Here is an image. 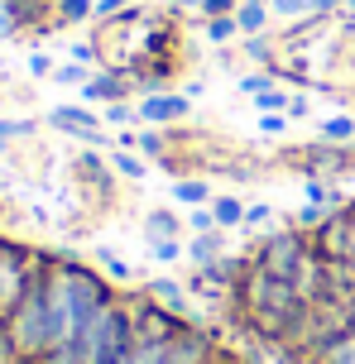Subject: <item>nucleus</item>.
Listing matches in <instances>:
<instances>
[{"instance_id":"27","label":"nucleus","mask_w":355,"mask_h":364,"mask_svg":"<svg viewBox=\"0 0 355 364\" xmlns=\"http://www.w3.org/2000/svg\"><path fill=\"white\" fill-rule=\"evenodd\" d=\"M269 10L279 19H298V15H312V0H269Z\"/></svg>"},{"instance_id":"5","label":"nucleus","mask_w":355,"mask_h":364,"mask_svg":"<svg viewBox=\"0 0 355 364\" xmlns=\"http://www.w3.org/2000/svg\"><path fill=\"white\" fill-rule=\"evenodd\" d=\"M288 283H293V292H298L302 302H332V292H327V255L302 250V259L288 273Z\"/></svg>"},{"instance_id":"2","label":"nucleus","mask_w":355,"mask_h":364,"mask_svg":"<svg viewBox=\"0 0 355 364\" xmlns=\"http://www.w3.org/2000/svg\"><path fill=\"white\" fill-rule=\"evenodd\" d=\"M77 346H82L87 364H130V350H134L130 307L111 302L106 311H96L92 321L77 331Z\"/></svg>"},{"instance_id":"41","label":"nucleus","mask_w":355,"mask_h":364,"mask_svg":"<svg viewBox=\"0 0 355 364\" xmlns=\"http://www.w3.org/2000/svg\"><path fill=\"white\" fill-rule=\"evenodd\" d=\"M337 5H346V0H312V15H332V10H337Z\"/></svg>"},{"instance_id":"45","label":"nucleus","mask_w":355,"mask_h":364,"mask_svg":"<svg viewBox=\"0 0 355 364\" xmlns=\"http://www.w3.org/2000/svg\"><path fill=\"white\" fill-rule=\"evenodd\" d=\"M250 5H269V0H250Z\"/></svg>"},{"instance_id":"23","label":"nucleus","mask_w":355,"mask_h":364,"mask_svg":"<svg viewBox=\"0 0 355 364\" xmlns=\"http://www.w3.org/2000/svg\"><path fill=\"white\" fill-rule=\"evenodd\" d=\"M149 255L159 259V264H173V259H183V240L178 235H159V240H149Z\"/></svg>"},{"instance_id":"26","label":"nucleus","mask_w":355,"mask_h":364,"mask_svg":"<svg viewBox=\"0 0 355 364\" xmlns=\"http://www.w3.org/2000/svg\"><path fill=\"white\" fill-rule=\"evenodd\" d=\"M187 225H192V235L221 230V225H216V216H211V201H206V206H192V211H187Z\"/></svg>"},{"instance_id":"42","label":"nucleus","mask_w":355,"mask_h":364,"mask_svg":"<svg viewBox=\"0 0 355 364\" xmlns=\"http://www.w3.org/2000/svg\"><path fill=\"white\" fill-rule=\"evenodd\" d=\"M29 125H15V120H0V139H15V134H24Z\"/></svg>"},{"instance_id":"31","label":"nucleus","mask_w":355,"mask_h":364,"mask_svg":"<svg viewBox=\"0 0 355 364\" xmlns=\"http://www.w3.org/2000/svg\"><path fill=\"white\" fill-rule=\"evenodd\" d=\"M134 149H139V154H149V159H159V154H164V149H169V139H164V134H139V139H134Z\"/></svg>"},{"instance_id":"29","label":"nucleus","mask_w":355,"mask_h":364,"mask_svg":"<svg viewBox=\"0 0 355 364\" xmlns=\"http://www.w3.org/2000/svg\"><path fill=\"white\" fill-rule=\"evenodd\" d=\"M115 173L130 178V182H139V178H144V164H139L134 154H120V149H115Z\"/></svg>"},{"instance_id":"13","label":"nucleus","mask_w":355,"mask_h":364,"mask_svg":"<svg viewBox=\"0 0 355 364\" xmlns=\"http://www.w3.org/2000/svg\"><path fill=\"white\" fill-rule=\"evenodd\" d=\"M82 96H87V101H106V106H111V101H120V96H125V77H120V73H96V77H87V82H82Z\"/></svg>"},{"instance_id":"15","label":"nucleus","mask_w":355,"mask_h":364,"mask_svg":"<svg viewBox=\"0 0 355 364\" xmlns=\"http://www.w3.org/2000/svg\"><path fill=\"white\" fill-rule=\"evenodd\" d=\"M317 364H355V331H341L317 350Z\"/></svg>"},{"instance_id":"4","label":"nucleus","mask_w":355,"mask_h":364,"mask_svg":"<svg viewBox=\"0 0 355 364\" xmlns=\"http://www.w3.org/2000/svg\"><path fill=\"white\" fill-rule=\"evenodd\" d=\"M302 250H307V240H302L298 225H288V230H274V235L260 245V255H255V264H264L269 273H279V278H288L293 273V264L302 259Z\"/></svg>"},{"instance_id":"12","label":"nucleus","mask_w":355,"mask_h":364,"mask_svg":"<svg viewBox=\"0 0 355 364\" xmlns=\"http://www.w3.org/2000/svg\"><path fill=\"white\" fill-rule=\"evenodd\" d=\"M307 173H327V168H346L351 164V154L341 144H332V139H317V144H307Z\"/></svg>"},{"instance_id":"16","label":"nucleus","mask_w":355,"mask_h":364,"mask_svg":"<svg viewBox=\"0 0 355 364\" xmlns=\"http://www.w3.org/2000/svg\"><path fill=\"white\" fill-rule=\"evenodd\" d=\"M187 255H192V264H197V269H206V264H216V259H221V230H206V235H192V245H187Z\"/></svg>"},{"instance_id":"37","label":"nucleus","mask_w":355,"mask_h":364,"mask_svg":"<svg viewBox=\"0 0 355 364\" xmlns=\"http://www.w3.org/2000/svg\"><path fill=\"white\" fill-rule=\"evenodd\" d=\"M202 15H235V0H202Z\"/></svg>"},{"instance_id":"18","label":"nucleus","mask_w":355,"mask_h":364,"mask_svg":"<svg viewBox=\"0 0 355 364\" xmlns=\"http://www.w3.org/2000/svg\"><path fill=\"white\" fill-rule=\"evenodd\" d=\"M173 197L183 201V206H206V201H211V187H206L202 178H178L173 182Z\"/></svg>"},{"instance_id":"6","label":"nucleus","mask_w":355,"mask_h":364,"mask_svg":"<svg viewBox=\"0 0 355 364\" xmlns=\"http://www.w3.org/2000/svg\"><path fill=\"white\" fill-rule=\"evenodd\" d=\"M164 364H211V336L202 326H183L169 341V360Z\"/></svg>"},{"instance_id":"1","label":"nucleus","mask_w":355,"mask_h":364,"mask_svg":"<svg viewBox=\"0 0 355 364\" xmlns=\"http://www.w3.org/2000/svg\"><path fill=\"white\" fill-rule=\"evenodd\" d=\"M235 302H240L245 321L260 331V336H269V341H293L307 326V302L293 292V283L279 278V273H269L255 259L235 278Z\"/></svg>"},{"instance_id":"35","label":"nucleus","mask_w":355,"mask_h":364,"mask_svg":"<svg viewBox=\"0 0 355 364\" xmlns=\"http://www.w3.org/2000/svg\"><path fill=\"white\" fill-rule=\"evenodd\" d=\"M269 220H274V206H245V225H269Z\"/></svg>"},{"instance_id":"30","label":"nucleus","mask_w":355,"mask_h":364,"mask_svg":"<svg viewBox=\"0 0 355 364\" xmlns=\"http://www.w3.org/2000/svg\"><path fill=\"white\" fill-rule=\"evenodd\" d=\"M327 216H332V206H312V201H307V206L298 211V230H317Z\"/></svg>"},{"instance_id":"14","label":"nucleus","mask_w":355,"mask_h":364,"mask_svg":"<svg viewBox=\"0 0 355 364\" xmlns=\"http://www.w3.org/2000/svg\"><path fill=\"white\" fill-rule=\"evenodd\" d=\"M269 19H274V10L269 5H235V24H240V38H250V34H264L269 29Z\"/></svg>"},{"instance_id":"10","label":"nucleus","mask_w":355,"mask_h":364,"mask_svg":"<svg viewBox=\"0 0 355 364\" xmlns=\"http://www.w3.org/2000/svg\"><path fill=\"white\" fill-rule=\"evenodd\" d=\"M24 292H29V273H24V259H19L15 250H0V307H15Z\"/></svg>"},{"instance_id":"17","label":"nucleus","mask_w":355,"mask_h":364,"mask_svg":"<svg viewBox=\"0 0 355 364\" xmlns=\"http://www.w3.org/2000/svg\"><path fill=\"white\" fill-rule=\"evenodd\" d=\"M211 216H216L221 230H235V225H245V201L240 197H211Z\"/></svg>"},{"instance_id":"21","label":"nucleus","mask_w":355,"mask_h":364,"mask_svg":"<svg viewBox=\"0 0 355 364\" xmlns=\"http://www.w3.org/2000/svg\"><path fill=\"white\" fill-rule=\"evenodd\" d=\"M144 235H149V240L178 235V216H173V211H149V216H144Z\"/></svg>"},{"instance_id":"33","label":"nucleus","mask_w":355,"mask_h":364,"mask_svg":"<svg viewBox=\"0 0 355 364\" xmlns=\"http://www.w3.org/2000/svg\"><path fill=\"white\" fill-rule=\"evenodd\" d=\"M288 129V115L283 110H269V115H260V134H283Z\"/></svg>"},{"instance_id":"11","label":"nucleus","mask_w":355,"mask_h":364,"mask_svg":"<svg viewBox=\"0 0 355 364\" xmlns=\"http://www.w3.org/2000/svg\"><path fill=\"white\" fill-rule=\"evenodd\" d=\"M144 292H149V297H154L164 311H173V316H187V311H192V297H187V288H183V283H173V278H154Z\"/></svg>"},{"instance_id":"34","label":"nucleus","mask_w":355,"mask_h":364,"mask_svg":"<svg viewBox=\"0 0 355 364\" xmlns=\"http://www.w3.org/2000/svg\"><path fill=\"white\" fill-rule=\"evenodd\" d=\"M264 87H279V77H274V73H255V77H240V91H250V96H255V91H264Z\"/></svg>"},{"instance_id":"39","label":"nucleus","mask_w":355,"mask_h":364,"mask_svg":"<svg viewBox=\"0 0 355 364\" xmlns=\"http://www.w3.org/2000/svg\"><path fill=\"white\" fill-rule=\"evenodd\" d=\"M307 115V96H288V120H302Z\"/></svg>"},{"instance_id":"9","label":"nucleus","mask_w":355,"mask_h":364,"mask_svg":"<svg viewBox=\"0 0 355 364\" xmlns=\"http://www.w3.org/2000/svg\"><path fill=\"white\" fill-rule=\"evenodd\" d=\"M53 125H58V129H68V134H77L82 144H106V134H101V120H96L92 110H82V106H58V110H53Z\"/></svg>"},{"instance_id":"25","label":"nucleus","mask_w":355,"mask_h":364,"mask_svg":"<svg viewBox=\"0 0 355 364\" xmlns=\"http://www.w3.org/2000/svg\"><path fill=\"white\" fill-rule=\"evenodd\" d=\"M43 364H87V355H82V346H77V341H68V346L43 350Z\"/></svg>"},{"instance_id":"32","label":"nucleus","mask_w":355,"mask_h":364,"mask_svg":"<svg viewBox=\"0 0 355 364\" xmlns=\"http://www.w3.org/2000/svg\"><path fill=\"white\" fill-rule=\"evenodd\" d=\"M53 77L63 87H77V82H87V63H68V68H53Z\"/></svg>"},{"instance_id":"24","label":"nucleus","mask_w":355,"mask_h":364,"mask_svg":"<svg viewBox=\"0 0 355 364\" xmlns=\"http://www.w3.org/2000/svg\"><path fill=\"white\" fill-rule=\"evenodd\" d=\"M255 106H260V115H269V110H283V115H288V91L264 87V91H255Z\"/></svg>"},{"instance_id":"38","label":"nucleus","mask_w":355,"mask_h":364,"mask_svg":"<svg viewBox=\"0 0 355 364\" xmlns=\"http://www.w3.org/2000/svg\"><path fill=\"white\" fill-rule=\"evenodd\" d=\"M245 53H250V58H269V43H264V34H250V38H245Z\"/></svg>"},{"instance_id":"43","label":"nucleus","mask_w":355,"mask_h":364,"mask_svg":"<svg viewBox=\"0 0 355 364\" xmlns=\"http://www.w3.org/2000/svg\"><path fill=\"white\" fill-rule=\"evenodd\" d=\"M29 73H38V77H48V73H53V63H48V58H34V63H29Z\"/></svg>"},{"instance_id":"44","label":"nucleus","mask_w":355,"mask_h":364,"mask_svg":"<svg viewBox=\"0 0 355 364\" xmlns=\"http://www.w3.org/2000/svg\"><path fill=\"white\" fill-rule=\"evenodd\" d=\"M169 5H192V10H202V0H169Z\"/></svg>"},{"instance_id":"3","label":"nucleus","mask_w":355,"mask_h":364,"mask_svg":"<svg viewBox=\"0 0 355 364\" xmlns=\"http://www.w3.org/2000/svg\"><path fill=\"white\" fill-rule=\"evenodd\" d=\"M10 341L19 355H43L53 346V321H48V288L29 283V292L10 307Z\"/></svg>"},{"instance_id":"20","label":"nucleus","mask_w":355,"mask_h":364,"mask_svg":"<svg viewBox=\"0 0 355 364\" xmlns=\"http://www.w3.org/2000/svg\"><path fill=\"white\" fill-rule=\"evenodd\" d=\"M322 139H332V144H351V139H355V120H351V115H332V120H322Z\"/></svg>"},{"instance_id":"19","label":"nucleus","mask_w":355,"mask_h":364,"mask_svg":"<svg viewBox=\"0 0 355 364\" xmlns=\"http://www.w3.org/2000/svg\"><path fill=\"white\" fill-rule=\"evenodd\" d=\"M202 29H206V38H211V43H231V38H240V24H235V15H211Z\"/></svg>"},{"instance_id":"28","label":"nucleus","mask_w":355,"mask_h":364,"mask_svg":"<svg viewBox=\"0 0 355 364\" xmlns=\"http://www.w3.org/2000/svg\"><path fill=\"white\" fill-rule=\"evenodd\" d=\"M106 120H111L115 129H125L130 120H139V106H125V101H111V106H106Z\"/></svg>"},{"instance_id":"36","label":"nucleus","mask_w":355,"mask_h":364,"mask_svg":"<svg viewBox=\"0 0 355 364\" xmlns=\"http://www.w3.org/2000/svg\"><path fill=\"white\" fill-rule=\"evenodd\" d=\"M130 0H96V19H111V15H125Z\"/></svg>"},{"instance_id":"40","label":"nucleus","mask_w":355,"mask_h":364,"mask_svg":"<svg viewBox=\"0 0 355 364\" xmlns=\"http://www.w3.org/2000/svg\"><path fill=\"white\" fill-rule=\"evenodd\" d=\"M341 311H346V326L355 331V292H346V297H341Z\"/></svg>"},{"instance_id":"8","label":"nucleus","mask_w":355,"mask_h":364,"mask_svg":"<svg viewBox=\"0 0 355 364\" xmlns=\"http://www.w3.org/2000/svg\"><path fill=\"white\" fill-rule=\"evenodd\" d=\"M187 110H192L187 96L159 91V96H144V101H139V120H149V125H173V120H187Z\"/></svg>"},{"instance_id":"7","label":"nucleus","mask_w":355,"mask_h":364,"mask_svg":"<svg viewBox=\"0 0 355 364\" xmlns=\"http://www.w3.org/2000/svg\"><path fill=\"white\" fill-rule=\"evenodd\" d=\"M346 245H351V211L332 206V216L312 230V250L317 255H346Z\"/></svg>"},{"instance_id":"22","label":"nucleus","mask_w":355,"mask_h":364,"mask_svg":"<svg viewBox=\"0 0 355 364\" xmlns=\"http://www.w3.org/2000/svg\"><path fill=\"white\" fill-rule=\"evenodd\" d=\"M58 15H63V24H82L96 15V0H58Z\"/></svg>"}]
</instances>
